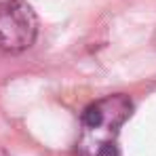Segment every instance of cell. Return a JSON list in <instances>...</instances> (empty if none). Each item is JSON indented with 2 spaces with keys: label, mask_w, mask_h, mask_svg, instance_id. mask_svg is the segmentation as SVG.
<instances>
[{
  "label": "cell",
  "mask_w": 156,
  "mask_h": 156,
  "mask_svg": "<svg viewBox=\"0 0 156 156\" xmlns=\"http://www.w3.org/2000/svg\"><path fill=\"white\" fill-rule=\"evenodd\" d=\"M0 156H13V154H9L6 150H2V148H0Z\"/></svg>",
  "instance_id": "cell-3"
},
{
  "label": "cell",
  "mask_w": 156,
  "mask_h": 156,
  "mask_svg": "<svg viewBox=\"0 0 156 156\" xmlns=\"http://www.w3.org/2000/svg\"><path fill=\"white\" fill-rule=\"evenodd\" d=\"M38 36V19L32 6L23 0L0 2V51L23 53Z\"/></svg>",
  "instance_id": "cell-2"
},
{
  "label": "cell",
  "mask_w": 156,
  "mask_h": 156,
  "mask_svg": "<svg viewBox=\"0 0 156 156\" xmlns=\"http://www.w3.org/2000/svg\"><path fill=\"white\" fill-rule=\"evenodd\" d=\"M133 114L129 95H105L84 108L80 116L74 156H120L118 135L120 127Z\"/></svg>",
  "instance_id": "cell-1"
}]
</instances>
